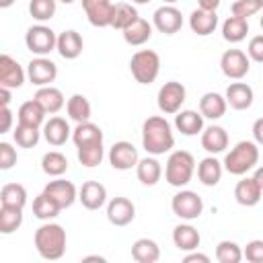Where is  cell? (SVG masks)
I'll list each match as a JSON object with an SVG mask.
<instances>
[{"mask_svg":"<svg viewBox=\"0 0 263 263\" xmlns=\"http://www.w3.org/2000/svg\"><path fill=\"white\" fill-rule=\"evenodd\" d=\"M142 146L148 154L160 156L175 146V134L171 123L162 115H152L142 123Z\"/></svg>","mask_w":263,"mask_h":263,"instance_id":"6da1fadb","label":"cell"},{"mask_svg":"<svg viewBox=\"0 0 263 263\" xmlns=\"http://www.w3.org/2000/svg\"><path fill=\"white\" fill-rule=\"evenodd\" d=\"M66 230L55 224V222H45L41 224L37 230H35V236H33V242H35V249L39 253L41 259H47V261H58L64 257L66 253Z\"/></svg>","mask_w":263,"mask_h":263,"instance_id":"7a4b0ae2","label":"cell"},{"mask_svg":"<svg viewBox=\"0 0 263 263\" xmlns=\"http://www.w3.org/2000/svg\"><path fill=\"white\" fill-rule=\"evenodd\" d=\"M257 162H259V144L255 140H240L224 156V162L222 164H224V168L230 175L242 177L249 171H253Z\"/></svg>","mask_w":263,"mask_h":263,"instance_id":"3957f363","label":"cell"},{"mask_svg":"<svg viewBox=\"0 0 263 263\" xmlns=\"http://www.w3.org/2000/svg\"><path fill=\"white\" fill-rule=\"evenodd\" d=\"M195 173V158L187 150H175L168 154L164 164V181L171 187H185L193 179Z\"/></svg>","mask_w":263,"mask_h":263,"instance_id":"277c9868","label":"cell"},{"mask_svg":"<svg viewBox=\"0 0 263 263\" xmlns=\"http://www.w3.org/2000/svg\"><path fill=\"white\" fill-rule=\"evenodd\" d=\"M129 72L138 84H152L160 72V55L154 49H138L129 60Z\"/></svg>","mask_w":263,"mask_h":263,"instance_id":"5b68a950","label":"cell"},{"mask_svg":"<svg viewBox=\"0 0 263 263\" xmlns=\"http://www.w3.org/2000/svg\"><path fill=\"white\" fill-rule=\"evenodd\" d=\"M25 45L35 55H47L58 47V35L51 27L39 23L27 29L25 33Z\"/></svg>","mask_w":263,"mask_h":263,"instance_id":"8992f818","label":"cell"},{"mask_svg":"<svg viewBox=\"0 0 263 263\" xmlns=\"http://www.w3.org/2000/svg\"><path fill=\"white\" fill-rule=\"evenodd\" d=\"M171 210L177 218L185 220V222H191V220H197L203 212V199L191 191V189H181L179 193L173 195L171 199Z\"/></svg>","mask_w":263,"mask_h":263,"instance_id":"52a82bcc","label":"cell"},{"mask_svg":"<svg viewBox=\"0 0 263 263\" xmlns=\"http://www.w3.org/2000/svg\"><path fill=\"white\" fill-rule=\"evenodd\" d=\"M187 99V90L181 82L177 80H168L160 86L158 90V97H156V103H158V109L164 113V115H175L181 111L183 103Z\"/></svg>","mask_w":263,"mask_h":263,"instance_id":"ba28073f","label":"cell"},{"mask_svg":"<svg viewBox=\"0 0 263 263\" xmlns=\"http://www.w3.org/2000/svg\"><path fill=\"white\" fill-rule=\"evenodd\" d=\"M220 70L230 80H242L251 70V58L242 49H226L220 58Z\"/></svg>","mask_w":263,"mask_h":263,"instance_id":"9c48e42d","label":"cell"},{"mask_svg":"<svg viewBox=\"0 0 263 263\" xmlns=\"http://www.w3.org/2000/svg\"><path fill=\"white\" fill-rule=\"evenodd\" d=\"M27 78L31 84L39 86H49L55 78H58V66L45 58V55H37L27 64Z\"/></svg>","mask_w":263,"mask_h":263,"instance_id":"30bf717a","label":"cell"},{"mask_svg":"<svg viewBox=\"0 0 263 263\" xmlns=\"http://www.w3.org/2000/svg\"><path fill=\"white\" fill-rule=\"evenodd\" d=\"M152 27L164 35H175L183 27V14L173 4H162L152 14Z\"/></svg>","mask_w":263,"mask_h":263,"instance_id":"8fae6325","label":"cell"},{"mask_svg":"<svg viewBox=\"0 0 263 263\" xmlns=\"http://www.w3.org/2000/svg\"><path fill=\"white\" fill-rule=\"evenodd\" d=\"M107 158H109V164H111L115 171H129V168H134V166L138 164V160H140L136 146H134L132 142H125V140L115 142V144L109 148Z\"/></svg>","mask_w":263,"mask_h":263,"instance_id":"7c38bea8","label":"cell"},{"mask_svg":"<svg viewBox=\"0 0 263 263\" xmlns=\"http://www.w3.org/2000/svg\"><path fill=\"white\" fill-rule=\"evenodd\" d=\"M80 2H82V10L92 27H99V29L111 27L113 10H115V4L111 0H80Z\"/></svg>","mask_w":263,"mask_h":263,"instance_id":"4fadbf2b","label":"cell"},{"mask_svg":"<svg viewBox=\"0 0 263 263\" xmlns=\"http://www.w3.org/2000/svg\"><path fill=\"white\" fill-rule=\"evenodd\" d=\"M43 193H47L62 210L70 208L76 199H78V189L72 181L68 179H62V177H55L53 181H49L45 187H43Z\"/></svg>","mask_w":263,"mask_h":263,"instance_id":"5bb4252c","label":"cell"},{"mask_svg":"<svg viewBox=\"0 0 263 263\" xmlns=\"http://www.w3.org/2000/svg\"><path fill=\"white\" fill-rule=\"evenodd\" d=\"M27 78V72L23 70V66L8 53L0 55V86H6L10 90L21 88L23 82Z\"/></svg>","mask_w":263,"mask_h":263,"instance_id":"9a60e30c","label":"cell"},{"mask_svg":"<svg viewBox=\"0 0 263 263\" xmlns=\"http://www.w3.org/2000/svg\"><path fill=\"white\" fill-rule=\"evenodd\" d=\"M136 218V205L132 199L117 195L107 203V220L113 226H127Z\"/></svg>","mask_w":263,"mask_h":263,"instance_id":"2e32d148","label":"cell"},{"mask_svg":"<svg viewBox=\"0 0 263 263\" xmlns=\"http://www.w3.org/2000/svg\"><path fill=\"white\" fill-rule=\"evenodd\" d=\"M224 97H226V103H228L230 109H234V111H247L253 105L255 92H253V88L247 82L236 80V82H230L228 84Z\"/></svg>","mask_w":263,"mask_h":263,"instance_id":"e0dca14e","label":"cell"},{"mask_svg":"<svg viewBox=\"0 0 263 263\" xmlns=\"http://www.w3.org/2000/svg\"><path fill=\"white\" fill-rule=\"evenodd\" d=\"M78 201L86 210H101L107 203V189L99 181H84L82 187L78 189Z\"/></svg>","mask_w":263,"mask_h":263,"instance_id":"ac0fdd59","label":"cell"},{"mask_svg":"<svg viewBox=\"0 0 263 263\" xmlns=\"http://www.w3.org/2000/svg\"><path fill=\"white\" fill-rule=\"evenodd\" d=\"M43 138L47 140L49 146H64L70 138H72V129L68 125V121L64 117H49L45 123H43Z\"/></svg>","mask_w":263,"mask_h":263,"instance_id":"d6986e66","label":"cell"},{"mask_svg":"<svg viewBox=\"0 0 263 263\" xmlns=\"http://www.w3.org/2000/svg\"><path fill=\"white\" fill-rule=\"evenodd\" d=\"M84 49V41L82 35L74 29H66L58 35V47L55 51L64 58V60H76Z\"/></svg>","mask_w":263,"mask_h":263,"instance_id":"ffe728a7","label":"cell"},{"mask_svg":"<svg viewBox=\"0 0 263 263\" xmlns=\"http://www.w3.org/2000/svg\"><path fill=\"white\" fill-rule=\"evenodd\" d=\"M201 148L208 154H220L228 148V132L222 125H208L201 132Z\"/></svg>","mask_w":263,"mask_h":263,"instance_id":"44dd1931","label":"cell"},{"mask_svg":"<svg viewBox=\"0 0 263 263\" xmlns=\"http://www.w3.org/2000/svg\"><path fill=\"white\" fill-rule=\"evenodd\" d=\"M261 195H263V189L261 185L253 179V177H245L236 183L234 187V199L236 203L245 205V208H253L261 201Z\"/></svg>","mask_w":263,"mask_h":263,"instance_id":"7402d4cb","label":"cell"},{"mask_svg":"<svg viewBox=\"0 0 263 263\" xmlns=\"http://www.w3.org/2000/svg\"><path fill=\"white\" fill-rule=\"evenodd\" d=\"M218 27V14L216 10H203V8H195L189 14V29L199 35V37H208L216 31Z\"/></svg>","mask_w":263,"mask_h":263,"instance_id":"603a6c76","label":"cell"},{"mask_svg":"<svg viewBox=\"0 0 263 263\" xmlns=\"http://www.w3.org/2000/svg\"><path fill=\"white\" fill-rule=\"evenodd\" d=\"M222 173H224V164L214 154L205 156L197 164V179L205 187H216L220 183V179H222Z\"/></svg>","mask_w":263,"mask_h":263,"instance_id":"cb8c5ba5","label":"cell"},{"mask_svg":"<svg viewBox=\"0 0 263 263\" xmlns=\"http://www.w3.org/2000/svg\"><path fill=\"white\" fill-rule=\"evenodd\" d=\"M33 99H35V101L45 109V113H49V115H55V113L62 111V107L66 105L64 92H62L60 88L51 86V84H49V86H39Z\"/></svg>","mask_w":263,"mask_h":263,"instance_id":"d4e9b609","label":"cell"},{"mask_svg":"<svg viewBox=\"0 0 263 263\" xmlns=\"http://www.w3.org/2000/svg\"><path fill=\"white\" fill-rule=\"evenodd\" d=\"M175 127L183 136H197L203 132V115L193 109L179 111L175 113Z\"/></svg>","mask_w":263,"mask_h":263,"instance_id":"484cf974","label":"cell"},{"mask_svg":"<svg viewBox=\"0 0 263 263\" xmlns=\"http://www.w3.org/2000/svg\"><path fill=\"white\" fill-rule=\"evenodd\" d=\"M173 242H175V247L179 251L189 253V251H195L199 247L201 236H199L195 226H191V224H177L173 228Z\"/></svg>","mask_w":263,"mask_h":263,"instance_id":"4316f807","label":"cell"},{"mask_svg":"<svg viewBox=\"0 0 263 263\" xmlns=\"http://www.w3.org/2000/svg\"><path fill=\"white\" fill-rule=\"evenodd\" d=\"M72 142H74L76 148L90 146V144H101L103 142V129L92 121L76 123V127L72 129Z\"/></svg>","mask_w":263,"mask_h":263,"instance_id":"83f0119b","label":"cell"},{"mask_svg":"<svg viewBox=\"0 0 263 263\" xmlns=\"http://www.w3.org/2000/svg\"><path fill=\"white\" fill-rule=\"evenodd\" d=\"M136 175H138V181H140L142 185L152 187V185H156V183L160 181V177H162V166H160V162H158L152 154H148L146 158H140V160H138V164H136Z\"/></svg>","mask_w":263,"mask_h":263,"instance_id":"f1b7e54d","label":"cell"},{"mask_svg":"<svg viewBox=\"0 0 263 263\" xmlns=\"http://www.w3.org/2000/svg\"><path fill=\"white\" fill-rule=\"evenodd\" d=\"M228 109V103H226V97H222L220 92H205L201 99H199V113L205 117V119H220L224 117Z\"/></svg>","mask_w":263,"mask_h":263,"instance_id":"f546056e","label":"cell"},{"mask_svg":"<svg viewBox=\"0 0 263 263\" xmlns=\"http://www.w3.org/2000/svg\"><path fill=\"white\" fill-rule=\"evenodd\" d=\"M121 33H123V41H125L127 45L140 47V45H144L146 41H150V37H152V25H150L146 18L138 16V18H136L127 29H123Z\"/></svg>","mask_w":263,"mask_h":263,"instance_id":"4dcf8cb0","label":"cell"},{"mask_svg":"<svg viewBox=\"0 0 263 263\" xmlns=\"http://www.w3.org/2000/svg\"><path fill=\"white\" fill-rule=\"evenodd\" d=\"M45 109L35 101V99H31V101H25L21 107H18V111H16V119H18V123H25V125H33V127H41L43 123H45Z\"/></svg>","mask_w":263,"mask_h":263,"instance_id":"1f68e13d","label":"cell"},{"mask_svg":"<svg viewBox=\"0 0 263 263\" xmlns=\"http://www.w3.org/2000/svg\"><path fill=\"white\" fill-rule=\"evenodd\" d=\"M132 259L138 263H156L160 259V247L152 238H138L132 245Z\"/></svg>","mask_w":263,"mask_h":263,"instance_id":"d6a6232c","label":"cell"},{"mask_svg":"<svg viewBox=\"0 0 263 263\" xmlns=\"http://www.w3.org/2000/svg\"><path fill=\"white\" fill-rule=\"evenodd\" d=\"M66 113L72 121L76 123H82V121H90V115H92V107L88 103V99L84 95H72L68 101H66Z\"/></svg>","mask_w":263,"mask_h":263,"instance_id":"836d02e7","label":"cell"},{"mask_svg":"<svg viewBox=\"0 0 263 263\" xmlns=\"http://www.w3.org/2000/svg\"><path fill=\"white\" fill-rule=\"evenodd\" d=\"M249 33V21L240 18V16H228L222 23V37L228 43H240Z\"/></svg>","mask_w":263,"mask_h":263,"instance_id":"e575fe53","label":"cell"},{"mask_svg":"<svg viewBox=\"0 0 263 263\" xmlns=\"http://www.w3.org/2000/svg\"><path fill=\"white\" fill-rule=\"evenodd\" d=\"M41 171L47 177H62L68 171V158L58 150H49L41 158Z\"/></svg>","mask_w":263,"mask_h":263,"instance_id":"d590c367","label":"cell"},{"mask_svg":"<svg viewBox=\"0 0 263 263\" xmlns=\"http://www.w3.org/2000/svg\"><path fill=\"white\" fill-rule=\"evenodd\" d=\"M0 205H14L25 208L27 205V189L21 183H6L0 189Z\"/></svg>","mask_w":263,"mask_h":263,"instance_id":"8d00e7d4","label":"cell"},{"mask_svg":"<svg viewBox=\"0 0 263 263\" xmlns=\"http://www.w3.org/2000/svg\"><path fill=\"white\" fill-rule=\"evenodd\" d=\"M60 212H62V208H60L47 193H43V191L33 199V216L39 218V220L49 222V220H53Z\"/></svg>","mask_w":263,"mask_h":263,"instance_id":"74e56055","label":"cell"},{"mask_svg":"<svg viewBox=\"0 0 263 263\" xmlns=\"http://www.w3.org/2000/svg\"><path fill=\"white\" fill-rule=\"evenodd\" d=\"M23 224V208L14 205H0V232L12 234Z\"/></svg>","mask_w":263,"mask_h":263,"instance_id":"f35d334b","label":"cell"},{"mask_svg":"<svg viewBox=\"0 0 263 263\" xmlns=\"http://www.w3.org/2000/svg\"><path fill=\"white\" fill-rule=\"evenodd\" d=\"M138 16H140V14H138L136 6H132L129 2H119V4H115L111 27H113V29L123 31V29H127V27H129Z\"/></svg>","mask_w":263,"mask_h":263,"instance_id":"ab89813d","label":"cell"},{"mask_svg":"<svg viewBox=\"0 0 263 263\" xmlns=\"http://www.w3.org/2000/svg\"><path fill=\"white\" fill-rule=\"evenodd\" d=\"M78 152V162L86 168H95L103 162L105 158V148H103V142L101 144H90V146H80L76 148Z\"/></svg>","mask_w":263,"mask_h":263,"instance_id":"60d3db41","label":"cell"},{"mask_svg":"<svg viewBox=\"0 0 263 263\" xmlns=\"http://www.w3.org/2000/svg\"><path fill=\"white\" fill-rule=\"evenodd\" d=\"M12 138H14V144L21 146V148H33L39 144V138H41V132L39 127H33V125H25V123H16L14 132H12Z\"/></svg>","mask_w":263,"mask_h":263,"instance_id":"b9f144b4","label":"cell"},{"mask_svg":"<svg viewBox=\"0 0 263 263\" xmlns=\"http://www.w3.org/2000/svg\"><path fill=\"white\" fill-rule=\"evenodd\" d=\"M242 259V249L234 240H220L216 245V261L218 263H238Z\"/></svg>","mask_w":263,"mask_h":263,"instance_id":"7bdbcfd3","label":"cell"},{"mask_svg":"<svg viewBox=\"0 0 263 263\" xmlns=\"http://www.w3.org/2000/svg\"><path fill=\"white\" fill-rule=\"evenodd\" d=\"M55 10H58V0H31L29 2V14L39 23L53 18Z\"/></svg>","mask_w":263,"mask_h":263,"instance_id":"ee69618b","label":"cell"},{"mask_svg":"<svg viewBox=\"0 0 263 263\" xmlns=\"http://www.w3.org/2000/svg\"><path fill=\"white\" fill-rule=\"evenodd\" d=\"M261 10H263V0H234L230 6V12L234 16H240L247 21H249V16H255Z\"/></svg>","mask_w":263,"mask_h":263,"instance_id":"f6af8a7d","label":"cell"},{"mask_svg":"<svg viewBox=\"0 0 263 263\" xmlns=\"http://www.w3.org/2000/svg\"><path fill=\"white\" fill-rule=\"evenodd\" d=\"M242 257L249 263H263V238H255L247 242V247L242 249Z\"/></svg>","mask_w":263,"mask_h":263,"instance_id":"bcb514c9","label":"cell"},{"mask_svg":"<svg viewBox=\"0 0 263 263\" xmlns=\"http://www.w3.org/2000/svg\"><path fill=\"white\" fill-rule=\"evenodd\" d=\"M16 150L12 148V144L8 142H0V168L2 171H8L16 164Z\"/></svg>","mask_w":263,"mask_h":263,"instance_id":"7dc6e473","label":"cell"},{"mask_svg":"<svg viewBox=\"0 0 263 263\" xmlns=\"http://www.w3.org/2000/svg\"><path fill=\"white\" fill-rule=\"evenodd\" d=\"M247 55L257 62V64H263V35H255L251 37L249 45H247Z\"/></svg>","mask_w":263,"mask_h":263,"instance_id":"c3c4849f","label":"cell"},{"mask_svg":"<svg viewBox=\"0 0 263 263\" xmlns=\"http://www.w3.org/2000/svg\"><path fill=\"white\" fill-rule=\"evenodd\" d=\"M0 134H6V132H10V127H12V111H10V107H0Z\"/></svg>","mask_w":263,"mask_h":263,"instance_id":"681fc988","label":"cell"},{"mask_svg":"<svg viewBox=\"0 0 263 263\" xmlns=\"http://www.w3.org/2000/svg\"><path fill=\"white\" fill-rule=\"evenodd\" d=\"M183 263H210V257H208V255H203V253L189 251V253L183 257Z\"/></svg>","mask_w":263,"mask_h":263,"instance_id":"f907efd6","label":"cell"},{"mask_svg":"<svg viewBox=\"0 0 263 263\" xmlns=\"http://www.w3.org/2000/svg\"><path fill=\"white\" fill-rule=\"evenodd\" d=\"M253 140L259 144V146H263V117H259V119H255V123H253Z\"/></svg>","mask_w":263,"mask_h":263,"instance_id":"816d5d0a","label":"cell"},{"mask_svg":"<svg viewBox=\"0 0 263 263\" xmlns=\"http://www.w3.org/2000/svg\"><path fill=\"white\" fill-rule=\"evenodd\" d=\"M10 105V88L0 86V107H8Z\"/></svg>","mask_w":263,"mask_h":263,"instance_id":"f5cc1de1","label":"cell"},{"mask_svg":"<svg viewBox=\"0 0 263 263\" xmlns=\"http://www.w3.org/2000/svg\"><path fill=\"white\" fill-rule=\"evenodd\" d=\"M197 4L203 10H216L220 6V0H197Z\"/></svg>","mask_w":263,"mask_h":263,"instance_id":"db71d44e","label":"cell"},{"mask_svg":"<svg viewBox=\"0 0 263 263\" xmlns=\"http://www.w3.org/2000/svg\"><path fill=\"white\" fill-rule=\"evenodd\" d=\"M253 179L261 185V189H263V166H257L255 168V173H253Z\"/></svg>","mask_w":263,"mask_h":263,"instance_id":"11a10c76","label":"cell"},{"mask_svg":"<svg viewBox=\"0 0 263 263\" xmlns=\"http://www.w3.org/2000/svg\"><path fill=\"white\" fill-rule=\"evenodd\" d=\"M82 261H101V263H103V261H105V257H99V255H88V257H84Z\"/></svg>","mask_w":263,"mask_h":263,"instance_id":"9f6ffc18","label":"cell"},{"mask_svg":"<svg viewBox=\"0 0 263 263\" xmlns=\"http://www.w3.org/2000/svg\"><path fill=\"white\" fill-rule=\"evenodd\" d=\"M12 4H14V0H0V8H8Z\"/></svg>","mask_w":263,"mask_h":263,"instance_id":"6f0895ef","label":"cell"},{"mask_svg":"<svg viewBox=\"0 0 263 263\" xmlns=\"http://www.w3.org/2000/svg\"><path fill=\"white\" fill-rule=\"evenodd\" d=\"M132 2H136V4H148L150 0H132Z\"/></svg>","mask_w":263,"mask_h":263,"instance_id":"680465c9","label":"cell"},{"mask_svg":"<svg viewBox=\"0 0 263 263\" xmlns=\"http://www.w3.org/2000/svg\"><path fill=\"white\" fill-rule=\"evenodd\" d=\"M58 2H62V4H72V2H76V0H58Z\"/></svg>","mask_w":263,"mask_h":263,"instance_id":"91938a15","label":"cell"},{"mask_svg":"<svg viewBox=\"0 0 263 263\" xmlns=\"http://www.w3.org/2000/svg\"><path fill=\"white\" fill-rule=\"evenodd\" d=\"M162 2H164V4H175L177 0H162Z\"/></svg>","mask_w":263,"mask_h":263,"instance_id":"94428289","label":"cell"},{"mask_svg":"<svg viewBox=\"0 0 263 263\" xmlns=\"http://www.w3.org/2000/svg\"><path fill=\"white\" fill-rule=\"evenodd\" d=\"M261 29H263V16H261Z\"/></svg>","mask_w":263,"mask_h":263,"instance_id":"6125c7cd","label":"cell"}]
</instances>
